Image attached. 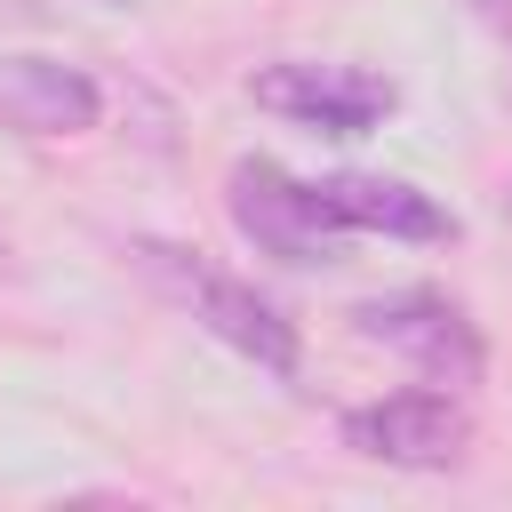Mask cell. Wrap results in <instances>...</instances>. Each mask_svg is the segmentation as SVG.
I'll list each match as a JSON object with an SVG mask.
<instances>
[{"mask_svg": "<svg viewBox=\"0 0 512 512\" xmlns=\"http://www.w3.org/2000/svg\"><path fill=\"white\" fill-rule=\"evenodd\" d=\"M472 8H480V16H488V24L504 32V40H512V0H472Z\"/></svg>", "mask_w": 512, "mask_h": 512, "instance_id": "8", "label": "cell"}, {"mask_svg": "<svg viewBox=\"0 0 512 512\" xmlns=\"http://www.w3.org/2000/svg\"><path fill=\"white\" fill-rule=\"evenodd\" d=\"M96 112H104V88L80 64H56V56L0 64V120H16L24 136H80L96 128Z\"/></svg>", "mask_w": 512, "mask_h": 512, "instance_id": "7", "label": "cell"}, {"mask_svg": "<svg viewBox=\"0 0 512 512\" xmlns=\"http://www.w3.org/2000/svg\"><path fill=\"white\" fill-rule=\"evenodd\" d=\"M472 440V416L448 392H384L368 408L344 416V448L376 456V464H408V472H440L456 464Z\"/></svg>", "mask_w": 512, "mask_h": 512, "instance_id": "5", "label": "cell"}, {"mask_svg": "<svg viewBox=\"0 0 512 512\" xmlns=\"http://www.w3.org/2000/svg\"><path fill=\"white\" fill-rule=\"evenodd\" d=\"M136 256H144V272H152L176 304H192V320H200V328H216L232 352H248L264 376H296V328H288L256 288H240V280L208 272L200 256H184V248H168V240H144Z\"/></svg>", "mask_w": 512, "mask_h": 512, "instance_id": "1", "label": "cell"}, {"mask_svg": "<svg viewBox=\"0 0 512 512\" xmlns=\"http://www.w3.org/2000/svg\"><path fill=\"white\" fill-rule=\"evenodd\" d=\"M352 328L400 360H416L432 384H472L480 376V328L440 296V288H400V296H376L352 312Z\"/></svg>", "mask_w": 512, "mask_h": 512, "instance_id": "4", "label": "cell"}, {"mask_svg": "<svg viewBox=\"0 0 512 512\" xmlns=\"http://www.w3.org/2000/svg\"><path fill=\"white\" fill-rule=\"evenodd\" d=\"M224 208H232V224H240V240L248 248H264V256H280V264H312V256H336V224H328V208H320V192L312 184H296L288 168H272V160H240L232 168V184H224Z\"/></svg>", "mask_w": 512, "mask_h": 512, "instance_id": "3", "label": "cell"}, {"mask_svg": "<svg viewBox=\"0 0 512 512\" xmlns=\"http://www.w3.org/2000/svg\"><path fill=\"white\" fill-rule=\"evenodd\" d=\"M248 88H256L264 112L320 128V136H368L400 104V88L384 72H360V64H264Z\"/></svg>", "mask_w": 512, "mask_h": 512, "instance_id": "2", "label": "cell"}, {"mask_svg": "<svg viewBox=\"0 0 512 512\" xmlns=\"http://www.w3.org/2000/svg\"><path fill=\"white\" fill-rule=\"evenodd\" d=\"M312 192H320V208H328V224H336V232H392V240H456V216H448V208H440L432 192L400 184V176H320Z\"/></svg>", "mask_w": 512, "mask_h": 512, "instance_id": "6", "label": "cell"}]
</instances>
